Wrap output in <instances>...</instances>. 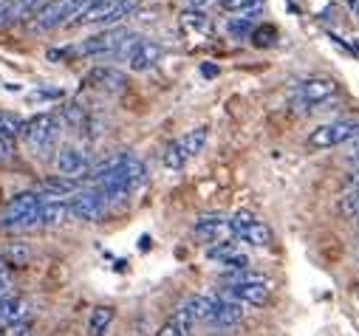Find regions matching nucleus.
<instances>
[{"mask_svg": "<svg viewBox=\"0 0 359 336\" xmlns=\"http://www.w3.org/2000/svg\"><path fill=\"white\" fill-rule=\"evenodd\" d=\"M144 181H147V167H144V161L136 158L133 153H128L119 170H116L111 178H105V181L100 184V195L105 198V204L122 201V198H128L130 192H136Z\"/></svg>", "mask_w": 359, "mask_h": 336, "instance_id": "obj_1", "label": "nucleus"}, {"mask_svg": "<svg viewBox=\"0 0 359 336\" xmlns=\"http://www.w3.org/2000/svg\"><path fill=\"white\" fill-rule=\"evenodd\" d=\"M40 223V192H18L0 209V226L20 232Z\"/></svg>", "mask_w": 359, "mask_h": 336, "instance_id": "obj_2", "label": "nucleus"}, {"mask_svg": "<svg viewBox=\"0 0 359 336\" xmlns=\"http://www.w3.org/2000/svg\"><path fill=\"white\" fill-rule=\"evenodd\" d=\"M356 133H359V119H353V116L334 119V122H325L309 133V147L311 150H331V147L348 144Z\"/></svg>", "mask_w": 359, "mask_h": 336, "instance_id": "obj_3", "label": "nucleus"}, {"mask_svg": "<svg viewBox=\"0 0 359 336\" xmlns=\"http://www.w3.org/2000/svg\"><path fill=\"white\" fill-rule=\"evenodd\" d=\"M57 133H60L57 113H37L29 122H23V133L20 136L29 141V147H34L37 153H46L57 141Z\"/></svg>", "mask_w": 359, "mask_h": 336, "instance_id": "obj_4", "label": "nucleus"}, {"mask_svg": "<svg viewBox=\"0 0 359 336\" xmlns=\"http://www.w3.org/2000/svg\"><path fill=\"white\" fill-rule=\"evenodd\" d=\"M79 12H82L79 0H51V4H46V6L34 15L32 29H37V31H48V29L74 23V18H76Z\"/></svg>", "mask_w": 359, "mask_h": 336, "instance_id": "obj_5", "label": "nucleus"}, {"mask_svg": "<svg viewBox=\"0 0 359 336\" xmlns=\"http://www.w3.org/2000/svg\"><path fill=\"white\" fill-rule=\"evenodd\" d=\"M229 232H232V237H238L243 243H252V246H269L275 240L272 229L249 212H235L229 218Z\"/></svg>", "mask_w": 359, "mask_h": 336, "instance_id": "obj_6", "label": "nucleus"}, {"mask_svg": "<svg viewBox=\"0 0 359 336\" xmlns=\"http://www.w3.org/2000/svg\"><path fill=\"white\" fill-rule=\"evenodd\" d=\"M105 212H108V204L100 195V190H79L68 198V215H74L76 220L94 223V220H102Z\"/></svg>", "mask_w": 359, "mask_h": 336, "instance_id": "obj_7", "label": "nucleus"}, {"mask_svg": "<svg viewBox=\"0 0 359 336\" xmlns=\"http://www.w3.org/2000/svg\"><path fill=\"white\" fill-rule=\"evenodd\" d=\"M125 37H128V29H108V31H102V34L85 37L74 51L82 54V57H97V59L108 57V59H114V54H116V48L122 46Z\"/></svg>", "mask_w": 359, "mask_h": 336, "instance_id": "obj_8", "label": "nucleus"}, {"mask_svg": "<svg viewBox=\"0 0 359 336\" xmlns=\"http://www.w3.org/2000/svg\"><path fill=\"white\" fill-rule=\"evenodd\" d=\"M54 167H57V176L71 178V181H79V178L88 176V170H91V158H88L85 150L65 144V147L57 150V155H54Z\"/></svg>", "mask_w": 359, "mask_h": 336, "instance_id": "obj_9", "label": "nucleus"}, {"mask_svg": "<svg viewBox=\"0 0 359 336\" xmlns=\"http://www.w3.org/2000/svg\"><path fill=\"white\" fill-rule=\"evenodd\" d=\"M337 88H339V82L334 76H311V79H306L303 85H300L297 102L300 105H309V108H317L325 99H331L337 94Z\"/></svg>", "mask_w": 359, "mask_h": 336, "instance_id": "obj_10", "label": "nucleus"}, {"mask_svg": "<svg viewBox=\"0 0 359 336\" xmlns=\"http://www.w3.org/2000/svg\"><path fill=\"white\" fill-rule=\"evenodd\" d=\"M212 302H215V305H212V314H210V319H207L210 328L226 330V328H235V325L241 322V316H243L241 302H235V300H229V297H224V294L212 297Z\"/></svg>", "mask_w": 359, "mask_h": 336, "instance_id": "obj_11", "label": "nucleus"}, {"mask_svg": "<svg viewBox=\"0 0 359 336\" xmlns=\"http://www.w3.org/2000/svg\"><path fill=\"white\" fill-rule=\"evenodd\" d=\"M85 82H88V85H94L97 91H105V94H122L128 88V76L122 71L111 68V65L94 68L91 74L85 76Z\"/></svg>", "mask_w": 359, "mask_h": 336, "instance_id": "obj_12", "label": "nucleus"}, {"mask_svg": "<svg viewBox=\"0 0 359 336\" xmlns=\"http://www.w3.org/2000/svg\"><path fill=\"white\" fill-rule=\"evenodd\" d=\"M269 291H272V286H269L266 280L263 283H229L221 294L235 300V302H249V305H263L269 300Z\"/></svg>", "mask_w": 359, "mask_h": 336, "instance_id": "obj_13", "label": "nucleus"}, {"mask_svg": "<svg viewBox=\"0 0 359 336\" xmlns=\"http://www.w3.org/2000/svg\"><path fill=\"white\" fill-rule=\"evenodd\" d=\"M193 232H196L198 240H212V243L232 237L229 218H224V215H204V218H198L196 226H193Z\"/></svg>", "mask_w": 359, "mask_h": 336, "instance_id": "obj_14", "label": "nucleus"}, {"mask_svg": "<svg viewBox=\"0 0 359 336\" xmlns=\"http://www.w3.org/2000/svg\"><path fill=\"white\" fill-rule=\"evenodd\" d=\"M158 59H161V46L153 43V40H139V46L128 57V65H130V71L142 74V71H150Z\"/></svg>", "mask_w": 359, "mask_h": 336, "instance_id": "obj_15", "label": "nucleus"}, {"mask_svg": "<svg viewBox=\"0 0 359 336\" xmlns=\"http://www.w3.org/2000/svg\"><path fill=\"white\" fill-rule=\"evenodd\" d=\"M68 218L65 198H43L40 195V226H62Z\"/></svg>", "mask_w": 359, "mask_h": 336, "instance_id": "obj_16", "label": "nucleus"}, {"mask_svg": "<svg viewBox=\"0 0 359 336\" xmlns=\"http://www.w3.org/2000/svg\"><path fill=\"white\" fill-rule=\"evenodd\" d=\"M125 155H128V150H122V153H114V155H108L105 161H100V164H94L91 170H88V181H94V184H102L105 178H111L119 167H122V161H125Z\"/></svg>", "mask_w": 359, "mask_h": 336, "instance_id": "obj_17", "label": "nucleus"}, {"mask_svg": "<svg viewBox=\"0 0 359 336\" xmlns=\"http://www.w3.org/2000/svg\"><path fill=\"white\" fill-rule=\"evenodd\" d=\"M40 190L46 192L43 198H71L74 192H79V181H71V178H62V176H51V178H43Z\"/></svg>", "mask_w": 359, "mask_h": 336, "instance_id": "obj_18", "label": "nucleus"}, {"mask_svg": "<svg viewBox=\"0 0 359 336\" xmlns=\"http://www.w3.org/2000/svg\"><path fill=\"white\" fill-rule=\"evenodd\" d=\"M190 158H187V153L182 150V144H178V139L175 141H170L164 150H161V167L167 173H178V170H184V164H187Z\"/></svg>", "mask_w": 359, "mask_h": 336, "instance_id": "obj_19", "label": "nucleus"}, {"mask_svg": "<svg viewBox=\"0 0 359 336\" xmlns=\"http://www.w3.org/2000/svg\"><path fill=\"white\" fill-rule=\"evenodd\" d=\"M182 29H184V34H190V37H204V34L210 31V20H207V15H204L201 9H187V12L182 15Z\"/></svg>", "mask_w": 359, "mask_h": 336, "instance_id": "obj_20", "label": "nucleus"}, {"mask_svg": "<svg viewBox=\"0 0 359 336\" xmlns=\"http://www.w3.org/2000/svg\"><path fill=\"white\" fill-rule=\"evenodd\" d=\"M114 316H116V311H114L111 305L94 308V311H91V319H88V330H91V336H102V333L111 328Z\"/></svg>", "mask_w": 359, "mask_h": 336, "instance_id": "obj_21", "label": "nucleus"}, {"mask_svg": "<svg viewBox=\"0 0 359 336\" xmlns=\"http://www.w3.org/2000/svg\"><path fill=\"white\" fill-rule=\"evenodd\" d=\"M170 322H172L178 330H182V333L187 336V333L196 328V322H198V319H196V308H193V300H184L182 305H178Z\"/></svg>", "mask_w": 359, "mask_h": 336, "instance_id": "obj_22", "label": "nucleus"}, {"mask_svg": "<svg viewBox=\"0 0 359 336\" xmlns=\"http://www.w3.org/2000/svg\"><path fill=\"white\" fill-rule=\"evenodd\" d=\"M207 136H210L207 127H196V130H190V133H184L182 139H178V144H182V150L187 153V158H193V155H198L204 150Z\"/></svg>", "mask_w": 359, "mask_h": 336, "instance_id": "obj_23", "label": "nucleus"}, {"mask_svg": "<svg viewBox=\"0 0 359 336\" xmlns=\"http://www.w3.org/2000/svg\"><path fill=\"white\" fill-rule=\"evenodd\" d=\"M0 260L9 263V266H29L32 260V248L26 243H9L4 248V255H0Z\"/></svg>", "mask_w": 359, "mask_h": 336, "instance_id": "obj_24", "label": "nucleus"}, {"mask_svg": "<svg viewBox=\"0 0 359 336\" xmlns=\"http://www.w3.org/2000/svg\"><path fill=\"white\" fill-rule=\"evenodd\" d=\"M57 119H60V125H65V127H85V122H88V116H85V111H82L79 102L62 105L60 113H57Z\"/></svg>", "mask_w": 359, "mask_h": 336, "instance_id": "obj_25", "label": "nucleus"}, {"mask_svg": "<svg viewBox=\"0 0 359 336\" xmlns=\"http://www.w3.org/2000/svg\"><path fill=\"white\" fill-rule=\"evenodd\" d=\"M12 6V20H23V18H34L43 9V0H9Z\"/></svg>", "mask_w": 359, "mask_h": 336, "instance_id": "obj_26", "label": "nucleus"}, {"mask_svg": "<svg viewBox=\"0 0 359 336\" xmlns=\"http://www.w3.org/2000/svg\"><path fill=\"white\" fill-rule=\"evenodd\" d=\"M23 133V119L9 113V111H0V136L4 139H15Z\"/></svg>", "mask_w": 359, "mask_h": 336, "instance_id": "obj_27", "label": "nucleus"}, {"mask_svg": "<svg viewBox=\"0 0 359 336\" xmlns=\"http://www.w3.org/2000/svg\"><path fill=\"white\" fill-rule=\"evenodd\" d=\"M136 9H139V0H119V4H116V6L111 9V15H108V18L102 20V23H105V26H116L119 20L130 18V15L136 12Z\"/></svg>", "mask_w": 359, "mask_h": 336, "instance_id": "obj_28", "label": "nucleus"}, {"mask_svg": "<svg viewBox=\"0 0 359 336\" xmlns=\"http://www.w3.org/2000/svg\"><path fill=\"white\" fill-rule=\"evenodd\" d=\"M342 212L345 215H359V187L345 190V195H342Z\"/></svg>", "mask_w": 359, "mask_h": 336, "instance_id": "obj_29", "label": "nucleus"}, {"mask_svg": "<svg viewBox=\"0 0 359 336\" xmlns=\"http://www.w3.org/2000/svg\"><path fill=\"white\" fill-rule=\"evenodd\" d=\"M229 34L232 37H243V34H249L252 31V20H246V18H235V20H229Z\"/></svg>", "mask_w": 359, "mask_h": 336, "instance_id": "obj_30", "label": "nucleus"}, {"mask_svg": "<svg viewBox=\"0 0 359 336\" xmlns=\"http://www.w3.org/2000/svg\"><path fill=\"white\" fill-rule=\"evenodd\" d=\"M275 29L272 26H260V29H255V43L257 46H272L275 43Z\"/></svg>", "mask_w": 359, "mask_h": 336, "instance_id": "obj_31", "label": "nucleus"}, {"mask_svg": "<svg viewBox=\"0 0 359 336\" xmlns=\"http://www.w3.org/2000/svg\"><path fill=\"white\" fill-rule=\"evenodd\" d=\"M218 4H221V9H226V12H246L252 4H257V0H218Z\"/></svg>", "mask_w": 359, "mask_h": 336, "instance_id": "obj_32", "label": "nucleus"}, {"mask_svg": "<svg viewBox=\"0 0 359 336\" xmlns=\"http://www.w3.org/2000/svg\"><path fill=\"white\" fill-rule=\"evenodd\" d=\"M9 23H15L12 20V6H9V0H0V29L9 26Z\"/></svg>", "mask_w": 359, "mask_h": 336, "instance_id": "obj_33", "label": "nucleus"}, {"mask_svg": "<svg viewBox=\"0 0 359 336\" xmlns=\"http://www.w3.org/2000/svg\"><path fill=\"white\" fill-rule=\"evenodd\" d=\"M9 158H12V139L0 136V164H6Z\"/></svg>", "mask_w": 359, "mask_h": 336, "instance_id": "obj_34", "label": "nucleus"}, {"mask_svg": "<svg viewBox=\"0 0 359 336\" xmlns=\"http://www.w3.org/2000/svg\"><path fill=\"white\" fill-rule=\"evenodd\" d=\"M4 336H34V333H32L26 325H6Z\"/></svg>", "mask_w": 359, "mask_h": 336, "instance_id": "obj_35", "label": "nucleus"}, {"mask_svg": "<svg viewBox=\"0 0 359 336\" xmlns=\"http://www.w3.org/2000/svg\"><path fill=\"white\" fill-rule=\"evenodd\" d=\"M345 184H348V190H353V187H359V161L348 170V176H345Z\"/></svg>", "mask_w": 359, "mask_h": 336, "instance_id": "obj_36", "label": "nucleus"}, {"mask_svg": "<svg viewBox=\"0 0 359 336\" xmlns=\"http://www.w3.org/2000/svg\"><path fill=\"white\" fill-rule=\"evenodd\" d=\"M348 158H351L353 164L359 161V133H356V136H353V139L348 141Z\"/></svg>", "mask_w": 359, "mask_h": 336, "instance_id": "obj_37", "label": "nucleus"}, {"mask_svg": "<svg viewBox=\"0 0 359 336\" xmlns=\"http://www.w3.org/2000/svg\"><path fill=\"white\" fill-rule=\"evenodd\" d=\"M4 294H9V274L4 269V260H0V297Z\"/></svg>", "mask_w": 359, "mask_h": 336, "instance_id": "obj_38", "label": "nucleus"}, {"mask_svg": "<svg viewBox=\"0 0 359 336\" xmlns=\"http://www.w3.org/2000/svg\"><path fill=\"white\" fill-rule=\"evenodd\" d=\"M9 300H12V291L0 297V325H4V319H6V308H9Z\"/></svg>", "mask_w": 359, "mask_h": 336, "instance_id": "obj_39", "label": "nucleus"}, {"mask_svg": "<svg viewBox=\"0 0 359 336\" xmlns=\"http://www.w3.org/2000/svg\"><path fill=\"white\" fill-rule=\"evenodd\" d=\"M158 336H184V333H182V330H178V328H175L172 322H167V325H164V328L158 330Z\"/></svg>", "mask_w": 359, "mask_h": 336, "instance_id": "obj_40", "label": "nucleus"}, {"mask_svg": "<svg viewBox=\"0 0 359 336\" xmlns=\"http://www.w3.org/2000/svg\"><path fill=\"white\" fill-rule=\"evenodd\" d=\"M60 97V91H37L34 94V99H57Z\"/></svg>", "mask_w": 359, "mask_h": 336, "instance_id": "obj_41", "label": "nucleus"}, {"mask_svg": "<svg viewBox=\"0 0 359 336\" xmlns=\"http://www.w3.org/2000/svg\"><path fill=\"white\" fill-rule=\"evenodd\" d=\"M65 54H68V48H51V51H48V59H54V62H57V59H60V57H65Z\"/></svg>", "mask_w": 359, "mask_h": 336, "instance_id": "obj_42", "label": "nucleus"}, {"mask_svg": "<svg viewBox=\"0 0 359 336\" xmlns=\"http://www.w3.org/2000/svg\"><path fill=\"white\" fill-rule=\"evenodd\" d=\"M201 71H204V76H215V74H218V68H215V65H204Z\"/></svg>", "mask_w": 359, "mask_h": 336, "instance_id": "obj_43", "label": "nucleus"}, {"mask_svg": "<svg viewBox=\"0 0 359 336\" xmlns=\"http://www.w3.org/2000/svg\"><path fill=\"white\" fill-rule=\"evenodd\" d=\"M356 297H359V286H356Z\"/></svg>", "mask_w": 359, "mask_h": 336, "instance_id": "obj_44", "label": "nucleus"}, {"mask_svg": "<svg viewBox=\"0 0 359 336\" xmlns=\"http://www.w3.org/2000/svg\"><path fill=\"white\" fill-rule=\"evenodd\" d=\"M356 226H359V220H356Z\"/></svg>", "mask_w": 359, "mask_h": 336, "instance_id": "obj_45", "label": "nucleus"}]
</instances>
